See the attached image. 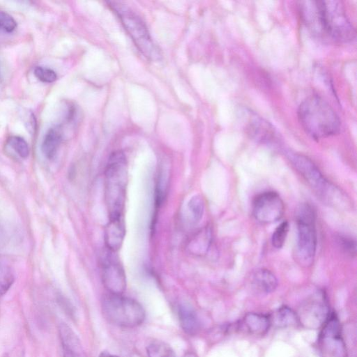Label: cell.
I'll return each mask as SVG.
<instances>
[{
	"instance_id": "24",
	"label": "cell",
	"mask_w": 357,
	"mask_h": 357,
	"mask_svg": "<svg viewBox=\"0 0 357 357\" xmlns=\"http://www.w3.org/2000/svg\"><path fill=\"white\" fill-rule=\"evenodd\" d=\"M289 231V223L287 221L282 222L274 230L271 243L275 248H281L286 240Z\"/></svg>"
},
{
	"instance_id": "8",
	"label": "cell",
	"mask_w": 357,
	"mask_h": 357,
	"mask_svg": "<svg viewBox=\"0 0 357 357\" xmlns=\"http://www.w3.org/2000/svg\"><path fill=\"white\" fill-rule=\"evenodd\" d=\"M296 312L299 325L310 330L320 329L331 314L327 298L322 291L307 298Z\"/></svg>"
},
{
	"instance_id": "15",
	"label": "cell",
	"mask_w": 357,
	"mask_h": 357,
	"mask_svg": "<svg viewBox=\"0 0 357 357\" xmlns=\"http://www.w3.org/2000/svg\"><path fill=\"white\" fill-rule=\"evenodd\" d=\"M246 130L251 137L262 142H269L275 137L273 126L256 114L250 116Z\"/></svg>"
},
{
	"instance_id": "20",
	"label": "cell",
	"mask_w": 357,
	"mask_h": 357,
	"mask_svg": "<svg viewBox=\"0 0 357 357\" xmlns=\"http://www.w3.org/2000/svg\"><path fill=\"white\" fill-rule=\"evenodd\" d=\"M178 319L183 331L194 335L199 329V322L194 310L186 305H181L178 310Z\"/></svg>"
},
{
	"instance_id": "22",
	"label": "cell",
	"mask_w": 357,
	"mask_h": 357,
	"mask_svg": "<svg viewBox=\"0 0 357 357\" xmlns=\"http://www.w3.org/2000/svg\"><path fill=\"white\" fill-rule=\"evenodd\" d=\"M15 277L11 268L0 263V296L5 294L14 282Z\"/></svg>"
},
{
	"instance_id": "5",
	"label": "cell",
	"mask_w": 357,
	"mask_h": 357,
	"mask_svg": "<svg viewBox=\"0 0 357 357\" xmlns=\"http://www.w3.org/2000/svg\"><path fill=\"white\" fill-rule=\"evenodd\" d=\"M109 4L118 15L139 50L150 60H160V52L153 43L142 20L121 2L112 1Z\"/></svg>"
},
{
	"instance_id": "1",
	"label": "cell",
	"mask_w": 357,
	"mask_h": 357,
	"mask_svg": "<svg viewBox=\"0 0 357 357\" xmlns=\"http://www.w3.org/2000/svg\"><path fill=\"white\" fill-rule=\"evenodd\" d=\"M300 12L306 26L319 37L337 43H347L355 38V29L342 1H302Z\"/></svg>"
},
{
	"instance_id": "18",
	"label": "cell",
	"mask_w": 357,
	"mask_h": 357,
	"mask_svg": "<svg viewBox=\"0 0 357 357\" xmlns=\"http://www.w3.org/2000/svg\"><path fill=\"white\" fill-rule=\"evenodd\" d=\"M212 241V232L209 227H205L198 231L190 239L188 249L195 255H204L207 253Z\"/></svg>"
},
{
	"instance_id": "13",
	"label": "cell",
	"mask_w": 357,
	"mask_h": 357,
	"mask_svg": "<svg viewBox=\"0 0 357 357\" xmlns=\"http://www.w3.org/2000/svg\"><path fill=\"white\" fill-rule=\"evenodd\" d=\"M123 218H109L105 228V243L108 250L115 252L119 250L125 236Z\"/></svg>"
},
{
	"instance_id": "31",
	"label": "cell",
	"mask_w": 357,
	"mask_h": 357,
	"mask_svg": "<svg viewBox=\"0 0 357 357\" xmlns=\"http://www.w3.org/2000/svg\"><path fill=\"white\" fill-rule=\"evenodd\" d=\"M183 357H198L195 353L189 352L186 354Z\"/></svg>"
},
{
	"instance_id": "23",
	"label": "cell",
	"mask_w": 357,
	"mask_h": 357,
	"mask_svg": "<svg viewBox=\"0 0 357 357\" xmlns=\"http://www.w3.org/2000/svg\"><path fill=\"white\" fill-rule=\"evenodd\" d=\"M188 208L195 222H199L204 214V202L199 195H195L190 198L188 203Z\"/></svg>"
},
{
	"instance_id": "10",
	"label": "cell",
	"mask_w": 357,
	"mask_h": 357,
	"mask_svg": "<svg viewBox=\"0 0 357 357\" xmlns=\"http://www.w3.org/2000/svg\"><path fill=\"white\" fill-rule=\"evenodd\" d=\"M284 211L282 199L273 191L259 194L252 203L253 216L261 224H270L280 220Z\"/></svg>"
},
{
	"instance_id": "7",
	"label": "cell",
	"mask_w": 357,
	"mask_h": 357,
	"mask_svg": "<svg viewBox=\"0 0 357 357\" xmlns=\"http://www.w3.org/2000/svg\"><path fill=\"white\" fill-rule=\"evenodd\" d=\"M317 347L321 357H348L341 323L335 313H331L320 328Z\"/></svg>"
},
{
	"instance_id": "2",
	"label": "cell",
	"mask_w": 357,
	"mask_h": 357,
	"mask_svg": "<svg viewBox=\"0 0 357 357\" xmlns=\"http://www.w3.org/2000/svg\"><path fill=\"white\" fill-rule=\"evenodd\" d=\"M298 118L304 130L316 139L339 132L340 121L329 103L318 95L305 98L299 105Z\"/></svg>"
},
{
	"instance_id": "21",
	"label": "cell",
	"mask_w": 357,
	"mask_h": 357,
	"mask_svg": "<svg viewBox=\"0 0 357 357\" xmlns=\"http://www.w3.org/2000/svg\"><path fill=\"white\" fill-rule=\"evenodd\" d=\"M147 357H176L169 345L160 340H153L146 347Z\"/></svg>"
},
{
	"instance_id": "6",
	"label": "cell",
	"mask_w": 357,
	"mask_h": 357,
	"mask_svg": "<svg viewBox=\"0 0 357 357\" xmlns=\"http://www.w3.org/2000/svg\"><path fill=\"white\" fill-rule=\"evenodd\" d=\"M317 243L315 213L310 206L304 204L297 217L296 255L301 264L308 266L312 264Z\"/></svg>"
},
{
	"instance_id": "19",
	"label": "cell",
	"mask_w": 357,
	"mask_h": 357,
	"mask_svg": "<svg viewBox=\"0 0 357 357\" xmlns=\"http://www.w3.org/2000/svg\"><path fill=\"white\" fill-rule=\"evenodd\" d=\"M62 140V132L60 127L50 128L44 136L42 143V151L49 160L53 159L58 151Z\"/></svg>"
},
{
	"instance_id": "27",
	"label": "cell",
	"mask_w": 357,
	"mask_h": 357,
	"mask_svg": "<svg viewBox=\"0 0 357 357\" xmlns=\"http://www.w3.org/2000/svg\"><path fill=\"white\" fill-rule=\"evenodd\" d=\"M17 26V22L8 13L0 11V28L6 32H12Z\"/></svg>"
},
{
	"instance_id": "26",
	"label": "cell",
	"mask_w": 357,
	"mask_h": 357,
	"mask_svg": "<svg viewBox=\"0 0 357 357\" xmlns=\"http://www.w3.org/2000/svg\"><path fill=\"white\" fill-rule=\"evenodd\" d=\"M34 75L39 80L46 83L53 82L57 78V75L53 70L41 66H38L34 69Z\"/></svg>"
},
{
	"instance_id": "17",
	"label": "cell",
	"mask_w": 357,
	"mask_h": 357,
	"mask_svg": "<svg viewBox=\"0 0 357 357\" xmlns=\"http://www.w3.org/2000/svg\"><path fill=\"white\" fill-rule=\"evenodd\" d=\"M271 324L279 328L296 327L299 325L296 312L288 306L283 305L269 315Z\"/></svg>"
},
{
	"instance_id": "4",
	"label": "cell",
	"mask_w": 357,
	"mask_h": 357,
	"mask_svg": "<svg viewBox=\"0 0 357 357\" xmlns=\"http://www.w3.org/2000/svg\"><path fill=\"white\" fill-rule=\"evenodd\" d=\"M102 312L108 322L122 328H134L145 319V311L137 301L122 295L109 296L103 298Z\"/></svg>"
},
{
	"instance_id": "25",
	"label": "cell",
	"mask_w": 357,
	"mask_h": 357,
	"mask_svg": "<svg viewBox=\"0 0 357 357\" xmlns=\"http://www.w3.org/2000/svg\"><path fill=\"white\" fill-rule=\"evenodd\" d=\"M10 147L22 158H26L29 154L27 142L21 137L12 136L8 139Z\"/></svg>"
},
{
	"instance_id": "11",
	"label": "cell",
	"mask_w": 357,
	"mask_h": 357,
	"mask_svg": "<svg viewBox=\"0 0 357 357\" xmlns=\"http://www.w3.org/2000/svg\"><path fill=\"white\" fill-rule=\"evenodd\" d=\"M107 251L101 259L102 283L109 294L122 295L126 288V278L119 261Z\"/></svg>"
},
{
	"instance_id": "3",
	"label": "cell",
	"mask_w": 357,
	"mask_h": 357,
	"mask_svg": "<svg viewBox=\"0 0 357 357\" xmlns=\"http://www.w3.org/2000/svg\"><path fill=\"white\" fill-rule=\"evenodd\" d=\"M127 162L123 153L114 152L105 172V197L109 219L123 217L127 183Z\"/></svg>"
},
{
	"instance_id": "29",
	"label": "cell",
	"mask_w": 357,
	"mask_h": 357,
	"mask_svg": "<svg viewBox=\"0 0 357 357\" xmlns=\"http://www.w3.org/2000/svg\"><path fill=\"white\" fill-rule=\"evenodd\" d=\"M341 242L343 244L344 249L350 254L356 253V243L351 239L342 238Z\"/></svg>"
},
{
	"instance_id": "32",
	"label": "cell",
	"mask_w": 357,
	"mask_h": 357,
	"mask_svg": "<svg viewBox=\"0 0 357 357\" xmlns=\"http://www.w3.org/2000/svg\"><path fill=\"white\" fill-rule=\"evenodd\" d=\"M100 357H119L112 354H102Z\"/></svg>"
},
{
	"instance_id": "12",
	"label": "cell",
	"mask_w": 357,
	"mask_h": 357,
	"mask_svg": "<svg viewBox=\"0 0 357 357\" xmlns=\"http://www.w3.org/2000/svg\"><path fill=\"white\" fill-rule=\"evenodd\" d=\"M269 315L258 312H248L240 321L238 328L255 335H265L271 328Z\"/></svg>"
},
{
	"instance_id": "14",
	"label": "cell",
	"mask_w": 357,
	"mask_h": 357,
	"mask_svg": "<svg viewBox=\"0 0 357 357\" xmlns=\"http://www.w3.org/2000/svg\"><path fill=\"white\" fill-rule=\"evenodd\" d=\"M250 285L257 293L268 294L275 290L278 286V280L271 271L266 268H260L252 274Z\"/></svg>"
},
{
	"instance_id": "16",
	"label": "cell",
	"mask_w": 357,
	"mask_h": 357,
	"mask_svg": "<svg viewBox=\"0 0 357 357\" xmlns=\"http://www.w3.org/2000/svg\"><path fill=\"white\" fill-rule=\"evenodd\" d=\"M63 357H85L81 342L75 332L69 328L59 333Z\"/></svg>"
},
{
	"instance_id": "30",
	"label": "cell",
	"mask_w": 357,
	"mask_h": 357,
	"mask_svg": "<svg viewBox=\"0 0 357 357\" xmlns=\"http://www.w3.org/2000/svg\"><path fill=\"white\" fill-rule=\"evenodd\" d=\"M4 234H3V230L2 229L1 227L0 226V246L1 245V243H3V240H4Z\"/></svg>"
},
{
	"instance_id": "9",
	"label": "cell",
	"mask_w": 357,
	"mask_h": 357,
	"mask_svg": "<svg viewBox=\"0 0 357 357\" xmlns=\"http://www.w3.org/2000/svg\"><path fill=\"white\" fill-rule=\"evenodd\" d=\"M290 160L310 186L323 199H329V195L334 192L332 186L316 165L307 157L297 153L291 154Z\"/></svg>"
},
{
	"instance_id": "28",
	"label": "cell",
	"mask_w": 357,
	"mask_h": 357,
	"mask_svg": "<svg viewBox=\"0 0 357 357\" xmlns=\"http://www.w3.org/2000/svg\"><path fill=\"white\" fill-rule=\"evenodd\" d=\"M25 351L22 345H17L2 357H24Z\"/></svg>"
}]
</instances>
